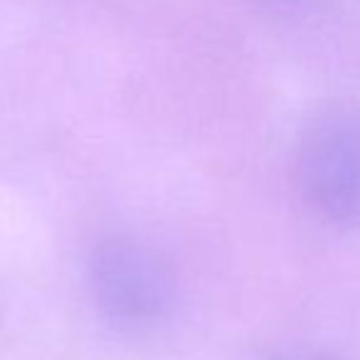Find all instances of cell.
Segmentation results:
<instances>
[{
	"label": "cell",
	"instance_id": "1",
	"mask_svg": "<svg viewBox=\"0 0 360 360\" xmlns=\"http://www.w3.org/2000/svg\"><path fill=\"white\" fill-rule=\"evenodd\" d=\"M296 180L321 215L360 225V111L328 114L306 131L296 148Z\"/></svg>",
	"mask_w": 360,
	"mask_h": 360
},
{
	"label": "cell",
	"instance_id": "2",
	"mask_svg": "<svg viewBox=\"0 0 360 360\" xmlns=\"http://www.w3.org/2000/svg\"><path fill=\"white\" fill-rule=\"evenodd\" d=\"M99 299L121 319H148L165 301V276L155 259L143 250L114 245L94 264Z\"/></svg>",
	"mask_w": 360,
	"mask_h": 360
},
{
	"label": "cell",
	"instance_id": "3",
	"mask_svg": "<svg viewBox=\"0 0 360 360\" xmlns=\"http://www.w3.org/2000/svg\"><path fill=\"white\" fill-rule=\"evenodd\" d=\"M274 360H343L333 353H326V350H311V348H304V350H289V353H281L276 355Z\"/></svg>",
	"mask_w": 360,
	"mask_h": 360
}]
</instances>
